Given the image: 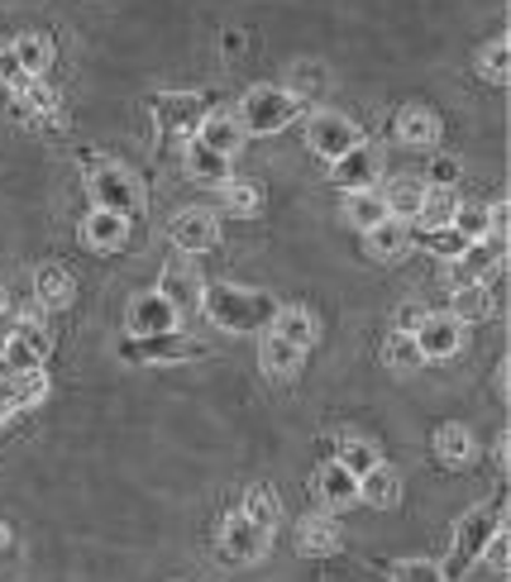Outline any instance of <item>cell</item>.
Returning a JSON list of instances; mask_svg holds the SVG:
<instances>
[{"mask_svg": "<svg viewBox=\"0 0 511 582\" xmlns=\"http://www.w3.org/2000/svg\"><path fill=\"white\" fill-rule=\"evenodd\" d=\"M201 306L206 315L230 329V335H268L272 329V315H278V301L268 291H254V287H230V282H216L201 291Z\"/></svg>", "mask_w": 511, "mask_h": 582, "instance_id": "obj_1", "label": "cell"}, {"mask_svg": "<svg viewBox=\"0 0 511 582\" xmlns=\"http://www.w3.org/2000/svg\"><path fill=\"white\" fill-rule=\"evenodd\" d=\"M297 110L301 101L287 86H248L234 120L244 125V135H278V129L297 120Z\"/></svg>", "mask_w": 511, "mask_h": 582, "instance_id": "obj_2", "label": "cell"}, {"mask_svg": "<svg viewBox=\"0 0 511 582\" xmlns=\"http://www.w3.org/2000/svg\"><path fill=\"white\" fill-rule=\"evenodd\" d=\"M91 201H96V210H115V216L135 220V216H143L149 196H143V182L129 167L106 163L91 172Z\"/></svg>", "mask_w": 511, "mask_h": 582, "instance_id": "obj_3", "label": "cell"}, {"mask_svg": "<svg viewBox=\"0 0 511 582\" xmlns=\"http://www.w3.org/2000/svg\"><path fill=\"white\" fill-rule=\"evenodd\" d=\"M306 139H311V153L325 158V163H335V158L359 149L363 129L353 125L349 115H339V110H316V115H311V125H306Z\"/></svg>", "mask_w": 511, "mask_h": 582, "instance_id": "obj_4", "label": "cell"}, {"mask_svg": "<svg viewBox=\"0 0 511 582\" xmlns=\"http://www.w3.org/2000/svg\"><path fill=\"white\" fill-rule=\"evenodd\" d=\"M502 531V521H497V511L492 507H478V511H468L464 521H458V531H454V549H450V563H444V578H458L468 563L483 554V545Z\"/></svg>", "mask_w": 511, "mask_h": 582, "instance_id": "obj_5", "label": "cell"}, {"mask_svg": "<svg viewBox=\"0 0 511 582\" xmlns=\"http://www.w3.org/2000/svg\"><path fill=\"white\" fill-rule=\"evenodd\" d=\"M149 115H153V125H159V135L173 139V143H191L196 129L206 120L201 96H187V91H177V96H153Z\"/></svg>", "mask_w": 511, "mask_h": 582, "instance_id": "obj_6", "label": "cell"}, {"mask_svg": "<svg viewBox=\"0 0 511 582\" xmlns=\"http://www.w3.org/2000/svg\"><path fill=\"white\" fill-rule=\"evenodd\" d=\"M182 325V315L173 311V301L163 291H139L135 301L125 306V329L135 339H153V335H173Z\"/></svg>", "mask_w": 511, "mask_h": 582, "instance_id": "obj_7", "label": "cell"}, {"mask_svg": "<svg viewBox=\"0 0 511 582\" xmlns=\"http://www.w3.org/2000/svg\"><path fill=\"white\" fill-rule=\"evenodd\" d=\"M167 234H173V244L182 248V254L196 258V254H211V248L220 244V220H216V210L191 206V210H177Z\"/></svg>", "mask_w": 511, "mask_h": 582, "instance_id": "obj_8", "label": "cell"}, {"mask_svg": "<svg viewBox=\"0 0 511 582\" xmlns=\"http://www.w3.org/2000/svg\"><path fill=\"white\" fill-rule=\"evenodd\" d=\"M48 349H54V339L44 335V325L20 321V329L5 339V349H0V363H5L10 373H34V368H44Z\"/></svg>", "mask_w": 511, "mask_h": 582, "instance_id": "obj_9", "label": "cell"}, {"mask_svg": "<svg viewBox=\"0 0 511 582\" xmlns=\"http://www.w3.org/2000/svg\"><path fill=\"white\" fill-rule=\"evenodd\" d=\"M159 291L167 301H173V311L177 315H191V311H201V291H206V282H201V268L182 254V258H173L163 268V277H159Z\"/></svg>", "mask_w": 511, "mask_h": 582, "instance_id": "obj_10", "label": "cell"}, {"mask_svg": "<svg viewBox=\"0 0 511 582\" xmlns=\"http://www.w3.org/2000/svg\"><path fill=\"white\" fill-rule=\"evenodd\" d=\"M268 531H258L254 521H248L244 511L225 515V525H220V549H225L230 563H258L268 554Z\"/></svg>", "mask_w": 511, "mask_h": 582, "instance_id": "obj_11", "label": "cell"}, {"mask_svg": "<svg viewBox=\"0 0 511 582\" xmlns=\"http://www.w3.org/2000/svg\"><path fill=\"white\" fill-rule=\"evenodd\" d=\"M416 349H421V359H454L458 344H464V325L454 321L450 311H426V321L416 325Z\"/></svg>", "mask_w": 511, "mask_h": 582, "instance_id": "obj_12", "label": "cell"}, {"mask_svg": "<svg viewBox=\"0 0 511 582\" xmlns=\"http://www.w3.org/2000/svg\"><path fill=\"white\" fill-rule=\"evenodd\" d=\"M339 521L330 511H311L306 521L297 525V549L306 554V559H330V554L339 549Z\"/></svg>", "mask_w": 511, "mask_h": 582, "instance_id": "obj_13", "label": "cell"}, {"mask_svg": "<svg viewBox=\"0 0 511 582\" xmlns=\"http://www.w3.org/2000/svg\"><path fill=\"white\" fill-rule=\"evenodd\" d=\"M125 240H129V220L115 216V210H91L82 224V244L96 248V254H115V248H125Z\"/></svg>", "mask_w": 511, "mask_h": 582, "instance_id": "obj_14", "label": "cell"}, {"mask_svg": "<svg viewBox=\"0 0 511 582\" xmlns=\"http://www.w3.org/2000/svg\"><path fill=\"white\" fill-rule=\"evenodd\" d=\"M397 139L406 149H435L440 143V115L426 110V105H406L397 110Z\"/></svg>", "mask_w": 511, "mask_h": 582, "instance_id": "obj_15", "label": "cell"}, {"mask_svg": "<svg viewBox=\"0 0 511 582\" xmlns=\"http://www.w3.org/2000/svg\"><path fill=\"white\" fill-rule=\"evenodd\" d=\"M196 139L206 143V149H216V153H225V158H234L244 149V125L234 120V115H225V110H216V115H206L201 120V129H196Z\"/></svg>", "mask_w": 511, "mask_h": 582, "instance_id": "obj_16", "label": "cell"}, {"mask_svg": "<svg viewBox=\"0 0 511 582\" xmlns=\"http://www.w3.org/2000/svg\"><path fill=\"white\" fill-rule=\"evenodd\" d=\"M316 497L325 501L330 511H339V507H353L359 501V478H353L349 468H339V463H325V468L316 473Z\"/></svg>", "mask_w": 511, "mask_h": 582, "instance_id": "obj_17", "label": "cell"}, {"mask_svg": "<svg viewBox=\"0 0 511 582\" xmlns=\"http://www.w3.org/2000/svg\"><path fill=\"white\" fill-rule=\"evenodd\" d=\"M359 501H369V507H378V511L397 507V501H402L397 468H387V463H373V468L359 478Z\"/></svg>", "mask_w": 511, "mask_h": 582, "instance_id": "obj_18", "label": "cell"}, {"mask_svg": "<svg viewBox=\"0 0 511 582\" xmlns=\"http://www.w3.org/2000/svg\"><path fill=\"white\" fill-rule=\"evenodd\" d=\"M301 353H306V349L287 344L282 335H272V329H268V335H258V363H264L268 377H297Z\"/></svg>", "mask_w": 511, "mask_h": 582, "instance_id": "obj_19", "label": "cell"}, {"mask_svg": "<svg viewBox=\"0 0 511 582\" xmlns=\"http://www.w3.org/2000/svg\"><path fill=\"white\" fill-rule=\"evenodd\" d=\"M187 172H191L196 182H206V187H225V182H234L230 158H225V153H216V149H206L201 139H191V143H187Z\"/></svg>", "mask_w": 511, "mask_h": 582, "instance_id": "obj_20", "label": "cell"}, {"mask_svg": "<svg viewBox=\"0 0 511 582\" xmlns=\"http://www.w3.org/2000/svg\"><path fill=\"white\" fill-rule=\"evenodd\" d=\"M406 248H411V224L406 220H383V224H373L369 230V254L373 258H383V263H397L406 258Z\"/></svg>", "mask_w": 511, "mask_h": 582, "instance_id": "obj_21", "label": "cell"}, {"mask_svg": "<svg viewBox=\"0 0 511 582\" xmlns=\"http://www.w3.org/2000/svg\"><path fill=\"white\" fill-rule=\"evenodd\" d=\"M335 182L345 191H359V187H373V177H378V153L373 149H353V153H345V158H335Z\"/></svg>", "mask_w": 511, "mask_h": 582, "instance_id": "obj_22", "label": "cell"}, {"mask_svg": "<svg viewBox=\"0 0 511 582\" xmlns=\"http://www.w3.org/2000/svg\"><path fill=\"white\" fill-rule=\"evenodd\" d=\"M345 216H349V224H359V230L369 234L373 224H383V220H387V201H383V191H378V187L345 191Z\"/></svg>", "mask_w": 511, "mask_h": 582, "instance_id": "obj_23", "label": "cell"}, {"mask_svg": "<svg viewBox=\"0 0 511 582\" xmlns=\"http://www.w3.org/2000/svg\"><path fill=\"white\" fill-rule=\"evenodd\" d=\"M72 277L58 268V263H48V268H38L34 272V301L38 306H48V311H62L72 301Z\"/></svg>", "mask_w": 511, "mask_h": 582, "instance_id": "obj_24", "label": "cell"}, {"mask_svg": "<svg viewBox=\"0 0 511 582\" xmlns=\"http://www.w3.org/2000/svg\"><path fill=\"white\" fill-rule=\"evenodd\" d=\"M454 210H458L454 187H426L421 210H416V224H421V230H444V224H454Z\"/></svg>", "mask_w": 511, "mask_h": 582, "instance_id": "obj_25", "label": "cell"}, {"mask_svg": "<svg viewBox=\"0 0 511 582\" xmlns=\"http://www.w3.org/2000/svg\"><path fill=\"white\" fill-rule=\"evenodd\" d=\"M272 335H282L287 344H297V349H311L316 344V321H311V311L301 306H278V315H272Z\"/></svg>", "mask_w": 511, "mask_h": 582, "instance_id": "obj_26", "label": "cell"}, {"mask_svg": "<svg viewBox=\"0 0 511 582\" xmlns=\"http://www.w3.org/2000/svg\"><path fill=\"white\" fill-rule=\"evenodd\" d=\"M125 359H139V363H159V359H191V344H182V339H177V329H173V335L135 339V344L125 349Z\"/></svg>", "mask_w": 511, "mask_h": 582, "instance_id": "obj_27", "label": "cell"}, {"mask_svg": "<svg viewBox=\"0 0 511 582\" xmlns=\"http://www.w3.org/2000/svg\"><path fill=\"white\" fill-rule=\"evenodd\" d=\"M10 53H15V62L24 68V77H44L48 62H54V44H48L44 34H20L15 44H10Z\"/></svg>", "mask_w": 511, "mask_h": 582, "instance_id": "obj_28", "label": "cell"}, {"mask_svg": "<svg viewBox=\"0 0 511 582\" xmlns=\"http://www.w3.org/2000/svg\"><path fill=\"white\" fill-rule=\"evenodd\" d=\"M421 196H426V187L416 177H397L392 187L383 191V201H387V216L392 220H406L411 224L416 220V210H421Z\"/></svg>", "mask_w": 511, "mask_h": 582, "instance_id": "obj_29", "label": "cell"}, {"mask_svg": "<svg viewBox=\"0 0 511 582\" xmlns=\"http://www.w3.org/2000/svg\"><path fill=\"white\" fill-rule=\"evenodd\" d=\"M244 515H248V521L258 525V531H268V535H272V531H278L282 501L272 497V492H268L264 482H254V487H248V492H244Z\"/></svg>", "mask_w": 511, "mask_h": 582, "instance_id": "obj_30", "label": "cell"}, {"mask_svg": "<svg viewBox=\"0 0 511 582\" xmlns=\"http://www.w3.org/2000/svg\"><path fill=\"white\" fill-rule=\"evenodd\" d=\"M435 454L450 463V468H464V463H474V434H468V426H440Z\"/></svg>", "mask_w": 511, "mask_h": 582, "instance_id": "obj_31", "label": "cell"}, {"mask_svg": "<svg viewBox=\"0 0 511 582\" xmlns=\"http://www.w3.org/2000/svg\"><path fill=\"white\" fill-rule=\"evenodd\" d=\"M454 296V306H450V315L458 325H474V321H488L492 315V296L483 291V282H474V287H458V291H450Z\"/></svg>", "mask_w": 511, "mask_h": 582, "instance_id": "obj_32", "label": "cell"}, {"mask_svg": "<svg viewBox=\"0 0 511 582\" xmlns=\"http://www.w3.org/2000/svg\"><path fill=\"white\" fill-rule=\"evenodd\" d=\"M335 463H339V468H349L353 478H363V473L378 463V449L369 440H353V434H345V440L335 444Z\"/></svg>", "mask_w": 511, "mask_h": 582, "instance_id": "obj_33", "label": "cell"}, {"mask_svg": "<svg viewBox=\"0 0 511 582\" xmlns=\"http://www.w3.org/2000/svg\"><path fill=\"white\" fill-rule=\"evenodd\" d=\"M383 363L387 368H397V373H416L426 359H421V349H416V339L411 335H402V329H392V339L383 344Z\"/></svg>", "mask_w": 511, "mask_h": 582, "instance_id": "obj_34", "label": "cell"}, {"mask_svg": "<svg viewBox=\"0 0 511 582\" xmlns=\"http://www.w3.org/2000/svg\"><path fill=\"white\" fill-rule=\"evenodd\" d=\"M478 72L488 77L492 86H507V77H511V44L507 38H492V44L478 53Z\"/></svg>", "mask_w": 511, "mask_h": 582, "instance_id": "obj_35", "label": "cell"}, {"mask_svg": "<svg viewBox=\"0 0 511 582\" xmlns=\"http://www.w3.org/2000/svg\"><path fill=\"white\" fill-rule=\"evenodd\" d=\"M15 110H20V115H54V110H58L54 86H44L38 77H34V82H24V86L15 91Z\"/></svg>", "mask_w": 511, "mask_h": 582, "instance_id": "obj_36", "label": "cell"}, {"mask_svg": "<svg viewBox=\"0 0 511 582\" xmlns=\"http://www.w3.org/2000/svg\"><path fill=\"white\" fill-rule=\"evenodd\" d=\"M48 396V373L34 368V373H10V401L15 406H38Z\"/></svg>", "mask_w": 511, "mask_h": 582, "instance_id": "obj_37", "label": "cell"}, {"mask_svg": "<svg viewBox=\"0 0 511 582\" xmlns=\"http://www.w3.org/2000/svg\"><path fill=\"white\" fill-rule=\"evenodd\" d=\"M330 86V72L321 68V62H292V82H287V91L301 101V96H321V91Z\"/></svg>", "mask_w": 511, "mask_h": 582, "instance_id": "obj_38", "label": "cell"}, {"mask_svg": "<svg viewBox=\"0 0 511 582\" xmlns=\"http://www.w3.org/2000/svg\"><path fill=\"white\" fill-rule=\"evenodd\" d=\"M454 230L464 234L468 244L488 240V206H464V201H458V210H454Z\"/></svg>", "mask_w": 511, "mask_h": 582, "instance_id": "obj_39", "label": "cell"}, {"mask_svg": "<svg viewBox=\"0 0 511 582\" xmlns=\"http://www.w3.org/2000/svg\"><path fill=\"white\" fill-rule=\"evenodd\" d=\"M392 582H450V578H444V568L430 563V559H397L392 563Z\"/></svg>", "mask_w": 511, "mask_h": 582, "instance_id": "obj_40", "label": "cell"}, {"mask_svg": "<svg viewBox=\"0 0 511 582\" xmlns=\"http://www.w3.org/2000/svg\"><path fill=\"white\" fill-rule=\"evenodd\" d=\"M225 206L234 210V216H258V206H264V196H258V187H248V182H225Z\"/></svg>", "mask_w": 511, "mask_h": 582, "instance_id": "obj_41", "label": "cell"}, {"mask_svg": "<svg viewBox=\"0 0 511 582\" xmlns=\"http://www.w3.org/2000/svg\"><path fill=\"white\" fill-rule=\"evenodd\" d=\"M478 559L488 563L492 573H507V568H511V535H507V531H497V535L488 539V545H483Z\"/></svg>", "mask_w": 511, "mask_h": 582, "instance_id": "obj_42", "label": "cell"}, {"mask_svg": "<svg viewBox=\"0 0 511 582\" xmlns=\"http://www.w3.org/2000/svg\"><path fill=\"white\" fill-rule=\"evenodd\" d=\"M426 234H430V248H435L440 258H458L468 248V240L454 230V224H444V230H426Z\"/></svg>", "mask_w": 511, "mask_h": 582, "instance_id": "obj_43", "label": "cell"}, {"mask_svg": "<svg viewBox=\"0 0 511 582\" xmlns=\"http://www.w3.org/2000/svg\"><path fill=\"white\" fill-rule=\"evenodd\" d=\"M0 82H5L10 91H20L24 82H34V77H24V68L15 62V53H10V48H0Z\"/></svg>", "mask_w": 511, "mask_h": 582, "instance_id": "obj_44", "label": "cell"}, {"mask_svg": "<svg viewBox=\"0 0 511 582\" xmlns=\"http://www.w3.org/2000/svg\"><path fill=\"white\" fill-rule=\"evenodd\" d=\"M426 321V306H416V301H406V306L397 311V321H392V329H402V335H416V325Z\"/></svg>", "mask_w": 511, "mask_h": 582, "instance_id": "obj_45", "label": "cell"}, {"mask_svg": "<svg viewBox=\"0 0 511 582\" xmlns=\"http://www.w3.org/2000/svg\"><path fill=\"white\" fill-rule=\"evenodd\" d=\"M430 177H435V182H430V187H454V177H458V163H454V158H440V163L430 167Z\"/></svg>", "mask_w": 511, "mask_h": 582, "instance_id": "obj_46", "label": "cell"}, {"mask_svg": "<svg viewBox=\"0 0 511 582\" xmlns=\"http://www.w3.org/2000/svg\"><path fill=\"white\" fill-rule=\"evenodd\" d=\"M0 545H10V531H5V525H0Z\"/></svg>", "mask_w": 511, "mask_h": 582, "instance_id": "obj_47", "label": "cell"}, {"mask_svg": "<svg viewBox=\"0 0 511 582\" xmlns=\"http://www.w3.org/2000/svg\"><path fill=\"white\" fill-rule=\"evenodd\" d=\"M0 311H5V291H0Z\"/></svg>", "mask_w": 511, "mask_h": 582, "instance_id": "obj_48", "label": "cell"}]
</instances>
